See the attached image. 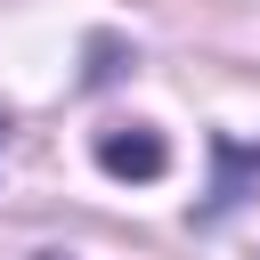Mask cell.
Instances as JSON below:
<instances>
[{"label": "cell", "mask_w": 260, "mask_h": 260, "mask_svg": "<svg viewBox=\"0 0 260 260\" xmlns=\"http://www.w3.org/2000/svg\"><path fill=\"white\" fill-rule=\"evenodd\" d=\"M98 171L106 179H130V187H154L171 171V138L154 122H114V130H98Z\"/></svg>", "instance_id": "1"}, {"label": "cell", "mask_w": 260, "mask_h": 260, "mask_svg": "<svg viewBox=\"0 0 260 260\" xmlns=\"http://www.w3.org/2000/svg\"><path fill=\"white\" fill-rule=\"evenodd\" d=\"M211 154H219V187L203 195V211L195 219H219L236 195H244V179H260V146H236V138H211Z\"/></svg>", "instance_id": "2"}]
</instances>
